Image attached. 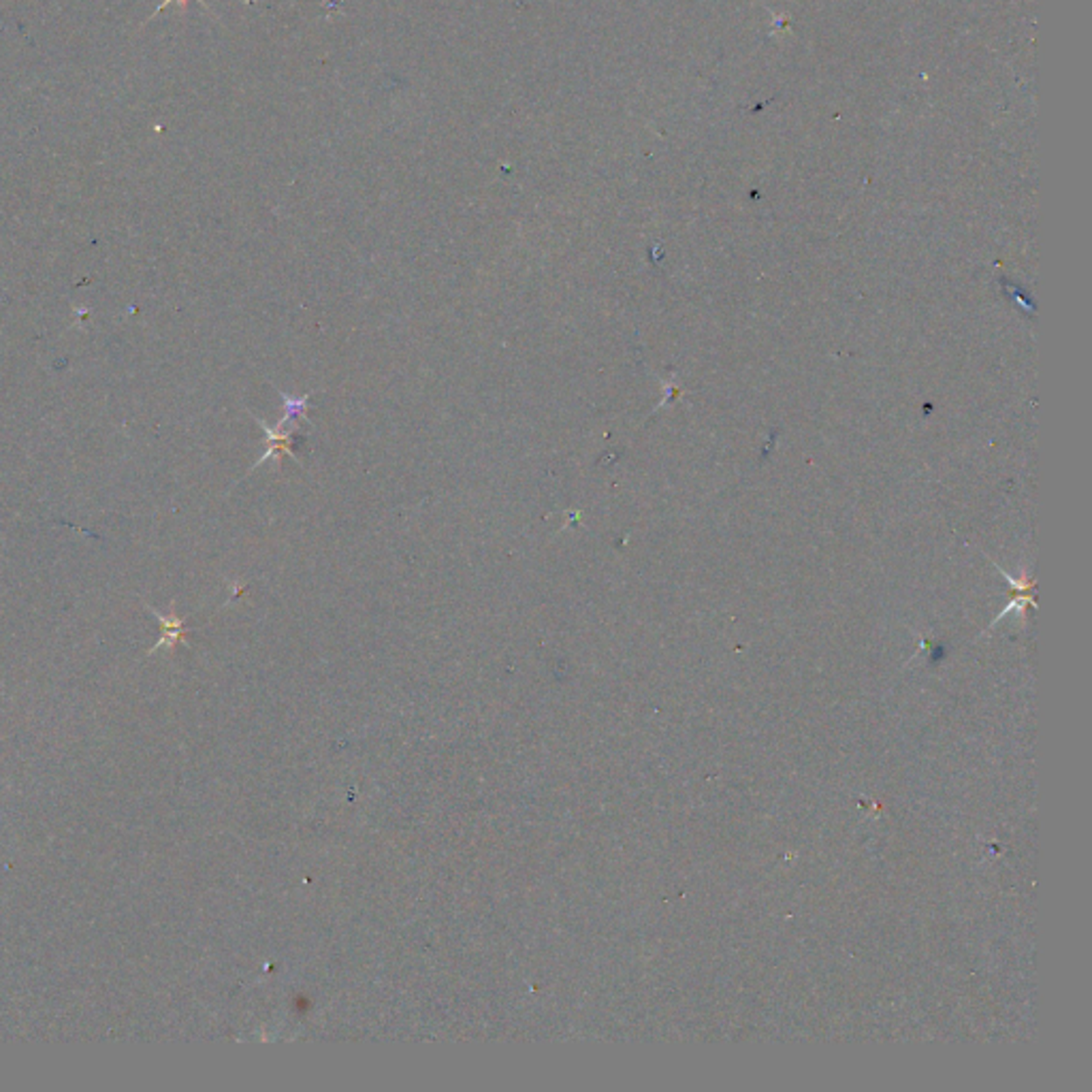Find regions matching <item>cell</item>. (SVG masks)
I'll return each mask as SVG.
<instances>
[{
  "mask_svg": "<svg viewBox=\"0 0 1092 1092\" xmlns=\"http://www.w3.org/2000/svg\"><path fill=\"white\" fill-rule=\"evenodd\" d=\"M254 420H257V425L263 429V433H265L267 448H265V453L261 454V459H258V461L250 468V472L257 469L258 465H263L265 461H273L276 463V468H280L284 454H288V457H292L295 461H299L297 454L292 453V435H295V431H297L295 427H284V425L280 423H278L276 427H269L265 420L258 419V416H254Z\"/></svg>",
  "mask_w": 1092,
  "mask_h": 1092,
  "instance_id": "cell-1",
  "label": "cell"
},
{
  "mask_svg": "<svg viewBox=\"0 0 1092 1092\" xmlns=\"http://www.w3.org/2000/svg\"><path fill=\"white\" fill-rule=\"evenodd\" d=\"M148 610L156 616V619L160 621V628H163L160 640L154 646H151V649L148 651V655L156 653V651H160V649H169L171 651L175 645H180V643L188 645V640H186V631H188V630L184 628L182 616H178L175 613H171V616H165V615H160L159 610L151 609V606H148Z\"/></svg>",
  "mask_w": 1092,
  "mask_h": 1092,
  "instance_id": "cell-2",
  "label": "cell"
},
{
  "mask_svg": "<svg viewBox=\"0 0 1092 1092\" xmlns=\"http://www.w3.org/2000/svg\"><path fill=\"white\" fill-rule=\"evenodd\" d=\"M171 3H180V7H186V0H165V3H163V4H160V7H159V9H156V11H154V13H159V11H163V9L166 7V4H171Z\"/></svg>",
  "mask_w": 1092,
  "mask_h": 1092,
  "instance_id": "cell-4",
  "label": "cell"
},
{
  "mask_svg": "<svg viewBox=\"0 0 1092 1092\" xmlns=\"http://www.w3.org/2000/svg\"><path fill=\"white\" fill-rule=\"evenodd\" d=\"M278 393H280V398H282V410H284L282 419L278 420V423L284 425V427L291 425V427L297 429L299 420H307L310 395H301V398H299V395H291L282 389H278Z\"/></svg>",
  "mask_w": 1092,
  "mask_h": 1092,
  "instance_id": "cell-3",
  "label": "cell"
}]
</instances>
